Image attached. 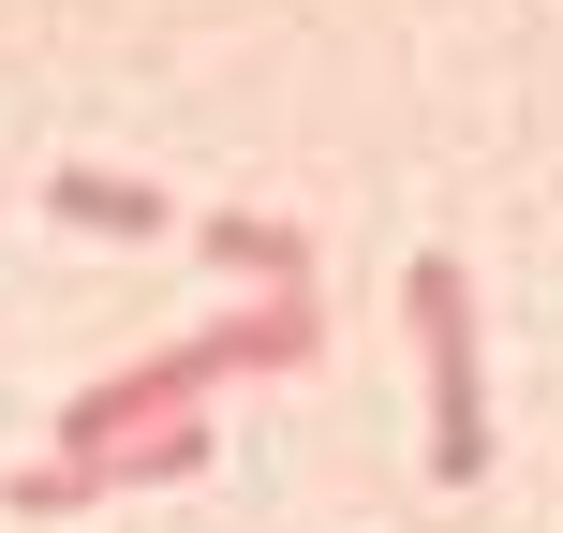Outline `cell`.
<instances>
[{"label":"cell","instance_id":"cell-3","mask_svg":"<svg viewBox=\"0 0 563 533\" xmlns=\"http://www.w3.org/2000/svg\"><path fill=\"white\" fill-rule=\"evenodd\" d=\"M45 208L75 237H178V193H164V178H119V164H59Z\"/></svg>","mask_w":563,"mask_h":533},{"label":"cell","instance_id":"cell-2","mask_svg":"<svg viewBox=\"0 0 563 533\" xmlns=\"http://www.w3.org/2000/svg\"><path fill=\"white\" fill-rule=\"evenodd\" d=\"M194 253L223 267L238 297H311V237H297V223H267V208H208Z\"/></svg>","mask_w":563,"mask_h":533},{"label":"cell","instance_id":"cell-1","mask_svg":"<svg viewBox=\"0 0 563 533\" xmlns=\"http://www.w3.org/2000/svg\"><path fill=\"white\" fill-rule=\"evenodd\" d=\"M400 311H416V356H430V489H475L489 475V356H475V267L416 253L400 267Z\"/></svg>","mask_w":563,"mask_h":533}]
</instances>
